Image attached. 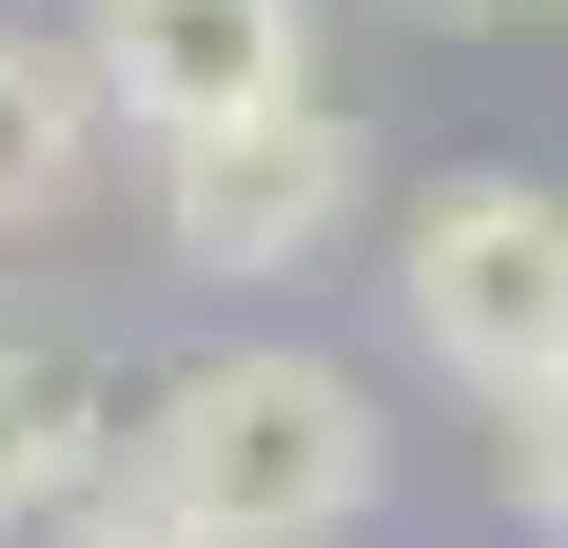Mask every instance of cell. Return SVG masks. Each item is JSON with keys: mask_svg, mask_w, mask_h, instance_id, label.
I'll list each match as a JSON object with an SVG mask.
<instances>
[{"mask_svg": "<svg viewBox=\"0 0 568 548\" xmlns=\"http://www.w3.org/2000/svg\"><path fill=\"white\" fill-rule=\"evenodd\" d=\"M99 138H118L99 59L0 20V235H59V216H79V196H99Z\"/></svg>", "mask_w": 568, "mask_h": 548, "instance_id": "6", "label": "cell"}, {"mask_svg": "<svg viewBox=\"0 0 568 548\" xmlns=\"http://www.w3.org/2000/svg\"><path fill=\"white\" fill-rule=\"evenodd\" d=\"M79 59L138 138H196V118L314 79V0H79Z\"/></svg>", "mask_w": 568, "mask_h": 548, "instance_id": "4", "label": "cell"}, {"mask_svg": "<svg viewBox=\"0 0 568 548\" xmlns=\"http://www.w3.org/2000/svg\"><path fill=\"white\" fill-rule=\"evenodd\" d=\"M412 20H452V40H470V20H529V0H412Z\"/></svg>", "mask_w": 568, "mask_h": 548, "instance_id": "9", "label": "cell"}, {"mask_svg": "<svg viewBox=\"0 0 568 548\" xmlns=\"http://www.w3.org/2000/svg\"><path fill=\"white\" fill-rule=\"evenodd\" d=\"M79 490H118V373L79 333L0 314V548H40Z\"/></svg>", "mask_w": 568, "mask_h": 548, "instance_id": "5", "label": "cell"}, {"mask_svg": "<svg viewBox=\"0 0 568 548\" xmlns=\"http://www.w3.org/2000/svg\"><path fill=\"white\" fill-rule=\"evenodd\" d=\"M40 548H216V529H196V509H158L138 470H118V490H79V509H59Z\"/></svg>", "mask_w": 568, "mask_h": 548, "instance_id": "8", "label": "cell"}, {"mask_svg": "<svg viewBox=\"0 0 568 548\" xmlns=\"http://www.w3.org/2000/svg\"><path fill=\"white\" fill-rule=\"evenodd\" d=\"M490 450H510V509L568 548V373H549V392H510V432H490Z\"/></svg>", "mask_w": 568, "mask_h": 548, "instance_id": "7", "label": "cell"}, {"mask_svg": "<svg viewBox=\"0 0 568 548\" xmlns=\"http://www.w3.org/2000/svg\"><path fill=\"white\" fill-rule=\"evenodd\" d=\"M353 196H373V158H353V118L314 99V79L196 118V138H158V255L196 274V294H275V274H314V255L353 235Z\"/></svg>", "mask_w": 568, "mask_h": 548, "instance_id": "3", "label": "cell"}, {"mask_svg": "<svg viewBox=\"0 0 568 548\" xmlns=\"http://www.w3.org/2000/svg\"><path fill=\"white\" fill-rule=\"evenodd\" d=\"M118 470L158 509H196L216 548H334L393 490V412H373V373L294 353V333H216L118 412Z\"/></svg>", "mask_w": 568, "mask_h": 548, "instance_id": "1", "label": "cell"}, {"mask_svg": "<svg viewBox=\"0 0 568 548\" xmlns=\"http://www.w3.org/2000/svg\"><path fill=\"white\" fill-rule=\"evenodd\" d=\"M393 333L470 412L568 373V176H432L393 216Z\"/></svg>", "mask_w": 568, "mask_h": 548, "instance_id": "2", "label": "cell"}]
</instances>
